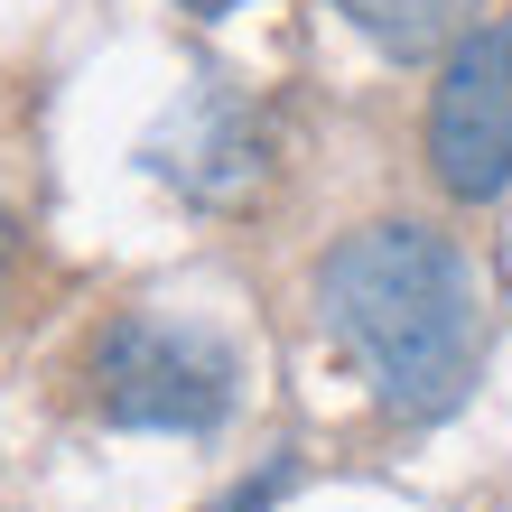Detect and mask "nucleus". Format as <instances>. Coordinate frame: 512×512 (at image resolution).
<instances>
[{"mask_svg":"<svg viewBox=\"0 0 512 512\" xmlns=\"http://www.w3.org/2000/svg\"><path fill=\"white\" fill-rule=\"evenodd\" d=\"M317 317L391 419H447L485 364V298L429 224H364L317 261Z\"/></svg>","mask_w":512,"mask_h":512,"instance_id":"nucleus-1","label":"nucleus"},{"mask_svg":"<svg viewBox=\"0 0 512 512\" xmlns=\"http://www.w3.org/2000/svg\"><path fill=\"white\" fill-rule=\"evenodd\" d=\"M84 382H94V410L112 419V429H177V438H215L233 419V354L205 336V326H177V317H112L94 336V364H84Z\"/></svg>","mask_w":512,"mask_h":512,"instance_id":"nucleus-2","label":"nucleus"},{"mask_svg":"<svg viewBox=\"0 0 512 512\" xmlns=\"http://www.w3.org/2000/svg\"><path fill=\"white\" fill-rule=\"evenodd\" d=\"M429 168L466 205H494L512 187V19H485L447 47L429 94Z\"/></svg>","mask_w":512,"mask_h":512,"instance_id":"nucleus-3","label":"nucleus"},{"mask_svg":"<svg viewBox=\"0 0 512 512\" xmlns=\"http://www.w3.org/2000/svg\"><path fill=\"white\" fill-rule=\"evenodd\" d=\"M140 159H149V177H168L196 205H252V187L270 177V140H261V112L205 75L168 103V122L149 131Z\"/></svg>","mask_w":512,"mask_h":512,"instance_id":"nucleus-4","label":"nucleus"},{"mask_svg":"<svg viewBox=\"0 0 512 512\" xmlns=\"http://www.w3.org/2000/svg\"><path fill=\"white\" fill-rule=\"evenodd\" d=\"M345 28H364V38L382 56H438V47H457L466 38V19H475V0H326Z\"/></svg>","mask_w":512,"mask_h":512,"instance_id":"nucleus-5","label":"nucleus"},{"mask_svg":"<svg viewBox=\"0 0 512 512\" xmlns=\"http://www.w3.org/2000/svg\"><path fill=\"white\" fill-rule=\"evenodd\" d=\"M177 10H196V19H224V10H243V0H177Z\"/></svg>","mask_w":512,"mask_h":512,"instance_id":"nucleus-6","label":"nucleus"},{"mask_svg":"<svg viewBox=\"0 0 512 512\" xmlns=\"http://www.w3.org/2000/svg\"><path fill=\"white\" fill-rule=\"evenodd\" d=\"M0 280H10V224H0Z\"/></svg>","mask_w":512,"mask_h":512,"instance_id":"nucleus-7","label":"nucleus"}]
</instances>
